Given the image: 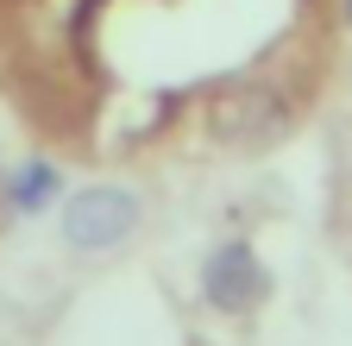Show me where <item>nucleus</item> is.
Instances as JSON below:
<instances>
[{"label":"nucleus","instance_id":"obj_1","mask_svg":"<svg viewBox=\"0 0 352 346\" xmlns=\"http://www.w3.org/2000/svg\"><path fill=\"white\" fill-rule=\"evenodd\" d=\"M208 133L233 151H264L289 133V101L271 89V82H239V89L214 95L208 107Z\"/></svg>","mask_w":352,"mask_h":346},{"label":"nucleus","instance_id":"obj_2","mask_svg":"<svg viewBox=\"0 0 352 346\" xmlns=\"http://www.w3.org/2000/svg\"><path fill=\"white\" fill-rule=\"evenodd\" d=\"M132 227H139V195L120 183H95V189L69 195V208H63V246L69 252H113L132 239Z\"/></svg>","mask_w":352,"mask_h":346},{"label":"nucleus","instance_id":"obj_3","mask_svg":"<svg viewBox=\"0 0 352 346\" xmlns=\"http://www.w3.org/2000/svg\"><path fill=\"white\" fill-rule=\"evenodd\" d=\"M264 290H271V277H264L258 252L245 239H227V246L208 252V265H201V302H208V309L245 315L252 302H264Z\"/></svg>","mask_w":352,"mask_h":346},{"label":"nucleus","instance_id":"obj_4","mask_svg":"<svg viewBox=\"0 0 352 346\" xmlns=\"http://www.w3.org/2000/svg\"><path fill=\"white\" fill-rule=\"evenodd\" d=\"M51 195H57V170L51 164H25L13 177V208H44Z\"/></svg>","mask_w":352,"mask_h":346},{"label":"nucleus","instance_id":"obj_5","mask_svg":"<svg viewBox=\"0 0 352 346\" xmlns=\"http://www.w3.org/2000/svg\"><path fill=\"white\" fill-rule=\"evenodd\" d=\"M13 214H19V208H13V177H7V170H0V227H7Z\"/></svg>","mask_w":352,"mask_h":346},{"label":"nucleus","instance_id":"obj_6","mask_svg":"<svg viewBox=\"0 0 352 346\" xmlns=\"http://www.w3.org/2000/svg\"><path fill=\"white\" fill-rule=\"evenodd\" d=\"M346 19H352V0H346Z\"/></svg>","mask_w":352,"mask_h":346}]
</instances>
